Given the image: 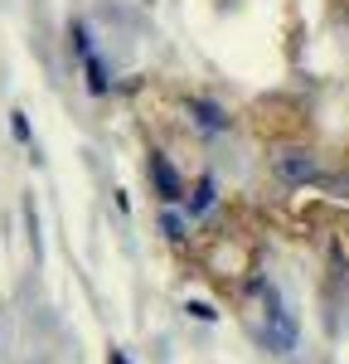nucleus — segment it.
Here are the masks:
<instances>
[{
  "mask_svg": "<svg viewBox=\"0 0 349 364\" xmlns=\"http://www.w3.org/2000/svg\"><path fill=\"white\" fill-rule=\"evenodd\" d=\"M112 364H126V360H121V355H112Z\"/></svg>",
  "mask_w": 349,
  "mask_h": 364,
  "instance_id": "obj_1",
  "label": "nucleus"
}]
</instances>
